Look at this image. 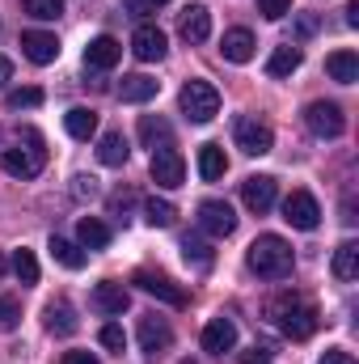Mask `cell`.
Instances as JSON below:
<instances>
[{"label":"cell","mask_w":359,"mask_h":364,"mask_svg":"<svg viewBox=\"0 0 359 364\" xmlns=\"http://www.w3.org/2000/svg\"><path fill=\"white\" fill-rule=\"evenodd\" d=\"M245 263H250V272L263 275V279H283V275H292V267H296V255H292V246L279 233H263L250 246Z\"/></svg>","instance_id":"1"},{"label":"cell","mask_w":359,"mask_h":364,"mask_svg":"<svg viewBox=\"0 0 359 364\" xmlns=\"http://www.w3.org/2000/svg\"><path fill=\"white\" fill-rule=\"evenodd\" d=\"M178 106L190 123H211L220 114V90L211 81H186L178 93Z\"/></svg>","instance_id":"2"},{"label":"cell","mask_w":359,"mask_h":364,"mask_svg":"<svg viewBox=\"0 0 359 364\" xmlns=\"http://www.w3.org/2000/svg\"><path fill=\"white\" fill-rule=\"evenodd\" d=\"M26 140H30V149L17 144V149H4V153H0V170L13 174V178H38L43 166H47V149H43V140H38L34 132H30Z\"/></svg>","instance_id":"3"},{"label":"cell","mask_w":359,"mask_h":364,"mask_svg":"<svg viewBox=\"0 0 359 364\" xmlns=\"http://www.w3.org/2000/svg\"><path fill=\"white\" fill-rule=\"evenodd\" d=\"M233 140H237V149L245 157H267L270 149H275V132L263 119H254V114H237L233 119Z\"/></svg>","instance_id":"4"},{"label":"cell","mask_w":359,"mask_h":364,"mask_svg":"<svg viewBox=\"0 0 359 364\" xmlns=\"http://www.w3.org/2000/svg\"><path fill=\"white\" fill-rule=\"evenodd\" d=\"M304 127H309L313 136H321V140H338V136L347 132V114H343L338 102H309Z\"/></svg>","instance_id":"5"},{"label":"cell","mask_w":359,"mask_h":364,"mask_svg":"<svg viewBox=\"0 0 359 364\" xmlns=\"http://www.w3.org/2000/svg\"><path fill=\"white\" fill-rule=\"evenodd\" d=\"M148 174L157 186H165V191H174L186 182V161H182V153L174 144H161V149H153V161H148Z\"/></svg>","instance_id":"6"},{"label":"cell","mask_w":359,"mask_h":364,"mask_svg":"<svg viewBox=\"0 0 359 364\" xmlns=\"http://www.w3.org/2000/svg\"><path fill=\"white\" fill-rule=\"evenodd\" d=\"M270 314L283 326V335H292V339H309L317 331V309L313 305H287V301H279Z\"/></svg>","instance_id":"7"},{"label":"cell","mask_w":359,"mask_h":364,"mask_svg":"<svg viewBox=\"0 0 359 364\" xmlns=\"http://www.w3.org/2000/svg\"><path fill=\"white\" fill-rule=\"evenodd\" d=\"M283 220H287L292 229L313 233V229L321 225V208H317V199H313L309 191H292V195L283 199Z\"/></svg>","instance_id":"8"},{"label":"cell","mask_w":359,"mask_h":364,"mask_svg":"<svg viewBox=\"0 0 359 364\" xmlns=\"http://www.w3.org/2000/svg\"><path fill=\"white\" fill-rule=\"evenodd\" d=\"M199 229L211 237H233L237 233V212L224 199H203L199 203Z\"/></svg>","instance_id":"9"},{"label":"cell","mask_w":359,"mask_h":364,"mask_svg":"<svg viewBox=\"0 0 359 364\" xmlns=\"http://www.w3.org/2000/svg\"><path fill=\"white\" fill-rule=\"evenodd\" d=\"M275 199H279V182L270 178V174H250V178L241 182V203L250 208V212H270L275 208Z\"/></svg>","instance_id":"10"},{"label":"cell","mask_w":359,"mask_h":364,"mask_svg":"<svg viewBox=\"0 0 359 364\" xmlns=\"http://www.w3.org/2000/svg\"><path fill=\"white\" fill-rule=\"evenodd\" d=\"M131 51H136V60H144V64H157V60H165V51H170V38H165V30H157V26H136V34H131Z\"/></svg>","instance_id":"11"},{"label":"cell","mask_w":359,"mask_h":364,"mask_svg":"<svg viewBox=\"0 0 359 364\" xmlns=\"http://www.w3.org/2000/svg\"><path fill=\"white\" fill-rule=\"evenodd\" d=\"M89 305L97 309V314H106V318H118V314L131 305V292H127L118 279H101V284L89 292Z\"/></svg>","instance_id":"12"},{"label":"cell","mask_w":359,"mask_h":364,"mask_svg":"<svg viewBox=\"0 0 359 364\" xmlns=\"http://www.w3.org/2000/svg\"><path fill=\"white\" fill-rule=\"evenodd\" d=\"M21 55L30 60V64H55L60 60V38L55 34H47V30H26L21 34Z\"/></svg>","instance_id":"13"},{"label":"cell","mask_w":359,"mask_h":364,"mask_svg":"<svg viewBox=\"0 0 359 364\" xmlns=\"http://www.w3.org/2000/svg\"><path fill=\"white\" fill-rule=\"evenodd\" d=\"M170 343H174V331H170L165 318H157V314L140 318V352H144V356H161Z\"/></svg>","instance_id":"14"},{"label":"cell","mask_w":359,"mask_h":364,"mask_svg":"<svg viewBox=\"0 0 359 364\" xmlns=\"http://www.w3.org/2000/svg\"><path fill=\"white\" fill-rule=\"evenodd\" d=\"M136 284H140L148 296H157V301H165V305H174V309H182V305H186V292H182V288L174 284V279H170V275L136 272Z\"/></svg>","instance_id":"15"},{"label":"cell","mask_w":359,"mask_h":364,"mask_svg":"<svg viewBox=\"0 0 359 364\" xmlns=\"http://www.w3.org/2000/svg\"><path fill=\"white\" fill-rule=\"evenodd\" d=\"M233 348H237V326H233V318H211V322L203 326V352L224 356V352H233Z\"/></svg>","instance_id":"16"},{"label":"cell","mask_w":359,"mask_h":364,"mask_svg":"<svg viewBox=\"0 0 359 364\" xmlns=\"http://www.w3.org/2000/svg\"><path fill=\"white\" fill-rule=\"evenodd\" d=\"M118 60H123V43H118V38H110V34L89 38V47H85V64H89V68L106 73V68H114Z\"/></svg>","instance_id":"17"},{"label":"cell","mask_w":359,"mask_h":364,"mask_svg":"<svg viewBox=\"0 0 359 364\" xmlns=\"http://www.w3.org/2000/svg\"><path fill=\"white\" fill-rule=\"evenodd\" d=\"M178 30H182L186 43H207V38H211V9H207V4H186Z\"/></svg>","instance_id":"18"},{"label":"cell","mask_w":359,"mask_h":364,"mask_svg":"<svg viewBox=\"0 0 359 364\" xmlns=\"http://www.w3.org/2000/svg\"><path fill=\"white\" fill-rule=\"evenodd\" d=\"M220 51H224L228 64H250V60H254V34H250L245 26H237V30H228V34L220 38Z\"/></svg>","instance_id":"19"},{"label":"cell","mask_w":359,"mask_h":364,"mask_svg":"<svg viewBox=\"0 0 359 364\" xmlns=\"http://www.w3.org/2000/svg\"><path fill=\"white\" fill-rule=\"evenodd\" d=\"M157 93H161V81H153V77H144V73H131V77H123V81H118V97H123V102H131V106L153 102Z\"/></svg>","instance_id":"20"},{"label":"cell","mask_w":359,"mask_h":364,"mask_svg":"<svg viewBox=\"0 0 359 364\" xmlns=\"http://www.w3.org/2000/svg\"><path fill=\"white\" fill-rule=\"evenodd\" d=\"M43 322H47V331H51V335H77V331H81L77 309H72L68 301H51V305L43 309Z\"/></svg>","instance_id":"21"},{"label":"cell","mask_w":359,"mask_h":364,"mask_svg":"<svg viewBox=\"0 0 359 364\" xmlns=\"http://www.w3.org/2000/svg\"><path fill=\"white\" fill-rule=\"evenodd\" d=\"M326 73H330V81H338V85H355L359 81V55L355 51H334V55H326Z\"/></svg>","instance_id":"22"},{"label":"cell","mask_w":359,"mask_h":364,"mask_svg":"<svg viewBox=\"0 0 359 364\" xmlns=\"http://www.w3.org/2000/svg\"><path fill=\"white\" fill-rule=\"evenodd\" d=\"M228 174V157H224V149L220 144H203L199 149V178L203 182H220Z\"/></svg>","instance_id":"23"},{"label":"cell","mask_w":359,"mask_h":364,"mask_svg":"<svg viewBox=\"0 0 359 364\" xmlns=\"http://www.w3.org/2000/svg\"><path fill=\"white\" fill-rule=\"evenodd\" d=\"M300 64H304V51L300 47H275L270 60H267V77H275V81L279 77H292Z\"/></svg>","instance_id":"24"},{"label":"cell","mask_w":359,"mask_h":364,"mask_svg":"<svg viewBox=\"0 0 359 364\" xmlns=\"http://www.w3.org/2000/svg\"><path fill=\"white\" fill-rule=\"evenodd\" d=\"M127 157H131L127 136H123V132H106L101 144H97V161H101V166H127Z\"/></svg>","instance_id":"25"},{"label":"cell","mask_w":359,"mask_h":364,"mask_svg":"<svg viewBox=\"0 0 359 364\" xmlns=\"http://www.w3.org/2000/svg\"><path fill=\"white\" fill-rule=\"evenodd\" d=\"M64 127H68L72 140H89V136H97V110H89V106H72V110L64 114Z\"/></svg>","instance_id":"26"},{"label":"cell","mask_w":359,"mask_h":364,"mask_svg":"<svg viewBox=\"0 0 359 364\" xmlns=\"http://www.w3.org/2000/svg\"><path fill=\"white\" fill-rule=\"evenodd\" d=\"M77 237H81V246H85V250H106V246H110V225H106V220H97V216H81Z\"/></svg>","instance_id":"27"},{"label":"cell","mask_w":359,"mask_h":364,"mask_svg":"<svg viewBox=\"0 0 359 364\" xmlns=\"http://www.w3.org/2000/svg\"><path fill=\"white\" fill-rule=\"evenodd\" d=\"M51 259H55L60 267H68V272H81V267L89 263V255H85L77 242H68V237H51Z\"/></svg>","instance_id":"28"},{"label":"cell","mask_w":359,"mask_h":364,"mask_svg":"<svg viewBox=\"0 0 359 364\" xmlns=\"http://www.w3.org/2000/svg\"><path fill=\"white\" fill-rule=\"evenodd\" d=\"M355 275H359V246L355 242H343V246L334 250V279L351 284Z\"/></svg>","instance_id":"29"},{"label":"cell","mask_w":359,"mask_h":364,"mask_svg":"<svg viewBox=\"0 0 359 364\" xmlns=\"http://www.w3.org/2000/svg\"><path fill=\"white\" fill-rule=\"evenodd\" d=\"M140 144H144V149L170 144V123H165L161 114H144V119H140Z\"/></svg>","instance_id":"30"},{"label":"cell","mask_w":359,"mask_h":364,"mask_svg":"<svg viewBox=\"0 0 359 364\" xmlns=\"http://www.w3.org/2000/svg\"><path fill=\"white\" fill-rule=\"evenodd\" d=\"M182 259H186L190 267H199V272H207V267L216 263V255H211V246H207L203 237H190V233L182 237Z\"/></svg>","instance_id":"31"},{"label":"cell","mask_w":359,"mask_h":364,"mask_svg":"<svg viewBox=\"0 0 359 364\" xmlns=\"http://www.w3.org/2000/svg\"><path fill=\"white\" fill-rule=\"evenodd\" d=\"M144 220H148L153 229H170V225L178 220V208H174L170 199H148V203H144Z\"/></svg>","instance_id":"32"},{"label":"cell","mask_w":359,"mask_h":364,"mask_svg":"<svg viewBox=\"0 0 359 364\" xmlns=\"http://www.w3.org/2000/svg\"><path fill=\"white\" fill-rule=\"evenodd\" d=\"M13 275L21 284H38V259H34V250H17L13 255Z\"/></svg>","instance_id":"33"},{"label":"cell","mask_w":359,"mask_h":364,"mask_svg":"<svg viewBox=\"0 0 359 364\" xmlns=\"http://www.w3.org/2000/svg\"><path fill=\"white\" fill-rule=\"evenodd\" d=\"M21 9L34 17V21H55L64 13V0H21Z\"/></svg>","instance_id":"34"},{"label":"cell","mask_w":359,"mask_h":364,"mask_svg":"<svg viewBox=\"0 0 359 364\" xmlns=\"http://www.w3.org/2000/svg\"><path fill=\"white\" fill-rule=\"evenodd\" d=\"M4 102H9V110H34V106H43V90H34V85L30 90H13Z\"/></svg>","instance_id":"35"},{"label":"cell","mask_w":359,"mask_h":364,"mask_svg":"<svg viewBox=\"0 0 359 364\" xmlns=\"http://www.w3.org/2000/svg\"><path fill=\"white\" fill-rule=\"evenodd\" d=\"M97 339H101V348H106V352H123V348H127V335H123V326H118V322H106Z\"/></svg>","instance_id":"36"},{"label":"cell","mask_w":359,"mask_h":364,"mask_svg":"<svg viewBox=\"0 0 359 364\" xmlns=\"http://www.w3.org/2000/svg\"><path fill=\"white\" fill-rule=\"evenodd\" d=\"M258 13H263L267 21H283V17L292 13V0H258Z\"/></svg>","instance_id":"37"},{"label":"cell","mask_w":359,"mask_h":364,"mask_svg":"<svg viewBox=\"0 0 359 364\" xmlns=\"http://www.w3.org/2000/svg\"><path fill=\"white\" fill-rule=\"evenodd\" d=\"M17 318H21V309H17L13 301H4V296H0V331H4V335H9V331H17Z\"/></svg>","instance_id":"38"},{"label":"cell","mask_w":359,"mask_h":364,"mask_svg":"<svg viewBox=\"0 0 359 364\" xmlns=\"http://www.w3.org/2000/svg\"><path fill=\"white\" fill-rule=\"evenodd\" d=\"M72 195H77V199H93V195H97V178H93V174H77V178H72Z\"/></svg>","instance_id":"39"},{"label":"cell","mask_w":359,"mask_h":364,"mask_svg":"<svg viewBox=\"0 0 359 364\" xmlns=\"http://www.w3.org/2000/svg\"><path fill=\"white\" fill-rule=\"evenodd\" d=\"M317 26H321V21H317L313 13H304V17L296 21V34H300V38H309V34H317Z\"/></svg>","instance_id":"40"},{"label":"cell","mask_w":359,"mask_h":364,"mask_svg":"<svg viewBox=\"0 0 359 364\" xmlns=\"http://www.w3.org/2000/svg\"><path fill=\"white\" fill-rule=\"evenodd\" d=\"M60 364H101V360H97L93 352H64V356H60Z\"/></svg>","instance_id":"41"},{"label":"cell","mask_w":359,"mask_h":364,"mask_svg":"<svg viewBox=\"0 0 359 364\" xmlns=\"http://www.w3.org/2000/svg\"><path fill=\"white\" fill-rule=\"evenodd\" d=\"M321 364H355V356H351V352H343V348H330V352L321 356Z\"/></svg>","instance_id":"42"},{"label":"cell","mask_w":359,"mask_h":364,"mask_svg":"<svg viewBox=\"0 0 359 364\" xmlns=\"http://www.w3.org/2000/svg\"><path fill=\"white\" fill-rule=\"evenodd\" d=\"M237 364H270V356L263 352V348H254V352H241V360Z\"/></svg>","instance_id":"43"},{"label":"cell","mask_w":359,"mask_h":364,"mask_svg":"<svg viewBox=\"0 0 359 364\" xmlns=\"http://www.w3.org/2000/svg\"><path fill=\"white\" fill-rule=\"evenodd\" d=\"M127 203H131V195H127V191H118V195L110 199V212H127Z\"/></svg>","instance_id":"44"},{"label":"cell","mask_w":359,"mask_h":364,"mask_svg":"<svg viewBox=\"0 0 359 364\" xmlns=\"http://www.w3.org/2000/svg\"><path fill=\"white\" fill-rule=\"evenodd\" d=\"M347 26H359V0L347 4Z\"/></svg>","instance_id":"45"},{"label":"cell","mask_w":359,"mask_h":364,"mask_svg":"<svg viewBox=\"0 0 359 364\" xmlns=\"http://www.w3.org/2000/svg\"><path fill=\"white\" fill-rule=\"evenodd\" d=\"M9 77H13V64H9V60H4V55H0V85H4V81H9Z\"/></svg>","instance_id":"46"},{"label":"cell","mask_w":359,"mask_h":364,"mask_svg":"<svg viewBox=\"0 0 359 364\" xmlns=\"http://www.w3.org/2000/svg\"><path fill=\"white\" fill-rule=\"evenodd\" d=\"M4 272H9V263H4V255H0V275H4Z\"/></svg>","instance_id":"47"},{"label":"cell","mask_w":359,"mask_h":364,"mask_svg":"<svg viewBox=\"0 0 359 364\" xmlns=\"http://www.w3.org/2000/svg\"><path fill=\"white\" fill-rule=\"evenodd\" d=\"M144 4H170V0H144Z\"/></svg>","instance_id":"48"},{"label":"cell","mask_w":359,"mask_h":364,"mask_svg":"<svg viewBox=\"0 0 359 364\" xmlns=\"http://www.w3.org/2000/svg\"><path fill=\"white\" fill-rule=\"evenodd\" d=\"M182 364H194V360H182Z\"/></svg>","instance_id":"49"}]
</instances>
